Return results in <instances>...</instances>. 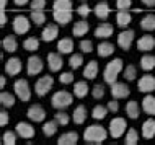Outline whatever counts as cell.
<instances>
[{
	"mask_svg": "<svg viewBox=\"0 0 155 145\" xmlns=\"http://www.w3.org/2000/svg\"><path fill=\"white\" fill-rule=\"evenodd\" d=\"M110 130L104 129L103 126L100 124H91L88 126L85 130H83V140L85 143H90V145H98V143H103L106 140Z\"/></svg>",
	"mask_w": 155,
	"mask_h": 145,
	"instance_id": "obj_1",
	"label": "cell"
},
{
	"mask_svg": "<svg viewBox=\"0 0 155 145\" xmlns=\"http://www.w3.org/2000/svg\"><path fill=\"white\" fill-rule=\"evenodd\" d=\"M124 72V60L116 57V59L110 60L106 64V67L103 70V80L104 83L113 85L114 82H118V77Z\"/></svg>",
	"mask_w": 155,
	"mask_h": 145,
	"instance_id": "obj_2",
	"label": "cell"
},
{
	"mask_svg": "<svg viewBox=\"0 0 155 145\" xmlns=\"http://www.w3.org/2000/svg\"><path fill=\"white\" fill-rule=\"evenodd\" d=\"M74 96H75V95H72L70 92H67V90H59V92H56L52 95L51 106L54 108V109H57V111H64V109H67V108L72 106Z\"/></svg>",
	"mask_w": 155,
	"mask_h": 145,
	"instance_id": "obj_3",
	"label": "cell"
},
{
	"mask_svg": "<svg viewBox=\"0 0 155 145\" xmlns=\"http://www.w3.org/2000/svg\"><path fill=\"white\" fill-rule=\"evenodd\" d=\"M13 93L16 95V98L23 103H28L31 99V88H30V83H28L26 78H18L15 80L13 83Z\"/></svg>",
	"mask_w": 155,
	"mask_h": 145,
	"instance_id": "obj_4",
	"label": "cell"
},
{
	"mask_svg": "<svg viewBox=\"0 0 155 145\" xmlns=\"http://www.w3.org/2000/svg\"><path fill=\"white\" fill-rule=\"evenodd\" d=\"M52 86H54V77L52 75H43V77H39L36 80V83H35V93H36V96H39V98L46 96V95L52 90Z\"/></svg>",
	"mask_w": 155,
	"mask_h": 145,
	"instance_id": "obj_5",
	"label": "cell"
},
{
	"mask_svg": "<svg viewBox=\"0 0 155 145\" xmlns=\"http://www.w3.org/2000/svg\"><path fill=\"white\" fill-rule=\"evenodd\" d=\"M31 18H28V16L25 15H16L13 18V21H12V28H13V33L18 36L21 34H26L28 31H30L31 28Z\"/></svg>",
	"mask_w": 155,
	"mask_h": 145,
	"instance_id": "obj_6",
	"label": "cell"
},
{
	"mask_svg": "<svg viewBox=\"0 0 155 145\" xmlns=\"http://www.w3.org/2000/svg\"><path fill=\"white\" fill-rule=\"evenodd\" d=\"M126 127H127V122H126L124 118H113L110 121V126H108V130H110V135L113 139H119L124 135Z\"/></svg>",
	"mask_w": 155,
	"mask_h": 145,
	"instance_id": "obj_7",
	"label": "cell"
},
{
	"mask_svg": "<svg viewBox=\"0 0 155 145\" xmlns=\"http://www.w3.org/2000/svg\"><path fill=\"white\" fill-rule=\"evenodd\" d=\"M43 69H44L43 57L36 56V54H33V56L28 57V62H26V73H28L30 77L39 75V73L43 72Z\"/></svg>",
	"mask_w": 155,
	"mask_h": 145,
	"instance_id": "obj_8",
	"label": "cell"
},
{
	"mask_svg": "<svg viewBox=\"0 0 155 145\" xmlns=\"http://www.w3.org/2000/svg\"><path fill=\"white\" fill-rule=\"evenodd\" d=\"M134 39H136V31L134 30H123L118 34V46L123 49V51L127 52L132 46Z\"/></svg>",
	"mask_w": 155,
	"mask_h": 145,
	"instance_id": "obj_9",
	"label": "cell"
},
{
	"mask_svg": "<svg viewBox=\"0 0 155 145\" xmlns=\"http://www.w3.org/2000/svg\"><path fill=\"white\" fill-rule=\"evenodd\" d=\"M137 90L140 93H153L155 92V77L150 73H145L139 78V83H137Z\"/></svg>",
	"mask_w": 155,
	"mask_h": 145,
	"instance_id": "obj_10",
	"label": "cell"
},
{
	"mask_svg": "<svg viewBox=\"0 0 155 145\" xmlns=\"http://www.w3.org/2000/svg\"><path fill=\"white\" fill-rule=\"evenodd\" d=\"M15 130H16V134H18V137L26 139V140H31L33 137H35V134H36L35 126L30 124V122H25V121H20L18 124H16Z\"/></svg>",
	"mask_w": 155,
	"mask_h": 145,
	"instance_id": "obj_11",
	"label": "cell"
},
{
	"mask_svg": "<svg viewBox=\"0 0 155 145\" xmlns=\"http://www.w3.org/2000/svg\"><path fill=\"white\" fill-rule=\"evenodd\" d=\"M26 116L31 122H44L46 121V111L41 105H31L26 111Z\"/></svg>",
	"mask_w": 155,
	"mask_h": 145,
	"instance_id": "obj_12",
	"label": "cell"
},
{
	"mask_svg": "<svg viewBox=\"0 0 155 145\" xmlns=\"http://www.w3.org/2000/svg\"><path fill=\"white\" fill-rule=\"evenodd\" d=\"M131 95V88L129 85H126V82H114L111 85V96L116 99H123V98H129Z\"/></svg>",
	"mask_w": 155,
	"mask_h": 145,
	"instance_id": "obj_13",
	"label": "cell"
},
{
	"mask_svg": "<svg viewBox=\"0 0 155 145\" xmlns=\"http://www.w3.org/2000/svg\"><path fill=\"white\" fill-rule=\"evenodd\" d=\"M59 36V24L57 23H48L41 31V39L44 43H52L54 39H57Z\"/></svg>",
	"mask_w": 155,
	"mask_h": 145,
	"instance_id": "obj_14",
	"label": "cell"
},
{
	"mask_svg": "<svg viewBox=\"0 0 155 145\" xmlns=\"http://www.w3.org/2000/svg\"><path fill=\"white\" fill-rule=\"evenodd\" d=\"M23 69V64H21V59L20 57H10L7 62H5V73L8 77H16Z\"/></svg>",
	"mask_w": 155,
	"mask_h": 145,
	"instance_id": "obj_15",
	"label": "cell"
},
{
	"mask_svg": "<svg viewBox=\"0 0 155 145\" xmlns=\"http://www.w3.org/2000/svg\"><path fill=\"white\" fill-rule=\"evenodd\" d=\"M64 67V60H62L61 52H49L48 54V69L51 72H61Z\"/></svg>",
	"mask_w": 155,
	"mask_h": 145,
	"instance_id": "obj_16",
	"label": "cell"
},
{
	"mask_svg": "<svg viewBox=\"0 0 155 145\" xmlns=\"http://www.w3.org/2000/svg\"><path fill=\"white\" fill-rule=\"evenodd\" d=\"M113 33H114L113 24L108 23V21H103L95 28L93 34H95V38H98V39H108L110 36H113Z\"/></svg>",
	"mask_w": 155,
	"mask_h": 145,
	"instance_id": "obj_17",
	"label": "cell"
},
{
	"mask_svg": "<svg viewBox=\"0 0 155 145\" xmlns=\"http://www.w3.org/2000/svg\"><path fill=\"white\" fill-rule=\"evenodd\" d=\"M155 47V38L152 34H144L137 39V49L140 52H150Z\"/></svg>",
	"mask_w": 155,
	"mask_h": 145,
	"instance_id": "obj_18",
	"label": "cell"
},
{
	"mask_svg": "<svg viewBox=\"0 0 155 145\" xmlns=\"http://www.w3.org/2000/svg\"><path fill=\"white\" fill-rule=\"evenodd\" d=\"M72 15H74L72 10H54L52 11V18L56 20V23L61 24V26L69 24L70 20H72Z\"/></svg>",
	"mask_w": 155,
	"mask_h": 145,
	"instance_id": "obj_19",
	"label": "cell"
},
{
	"mask_svg": "<svg viewBox=\"0 0 155 145\" xmlns=\"http://www.w3.org/2000/svg\"><path fill=\"white\" fill-rule=\"evenodd\" d=\"M93 13L98 20H106L108 16H110L111 8H110V5H108L106 0H100V2L96 3V5L93 7Z\"/></svg>",
	"mask_w": 155,
	"mask_h": 145,
	"instance_id": "obj_20",
	"label": "cell"
},
{
	"mask_svg": "<svg viewBox=\"0 0 155 145\" xmlns=\"http://www.w3.org/2000/svg\"><path fill=\"white\" fill-rule=\"evenodd\" d=\"M98 72H100V67H98V62L96 60H90L87 62V65L83 67V78L87 80H95L98 77Z\"/></svg>",
	"mask_w": 155,
	"mask_h": 145,
	"instance_id": "obj_21",
	"label": "cell"
},
{
	"mask_svg": "<svg viewBox=\"0 0 155 145\" xmlns=\"http://www.w3.org/2000/svg\"><path fill=\"white\" fill-rule=\"evenodd\" d=\"M88 31H90V24H88V21H87L85 18L78 20V21L74 24V28H72L74 38H83V36H85Z\"/></svg>",
	"mask_w": 155,
	"mask_h": 145,
	"instance_id": "obj_22",
	"label": "cell"
},
{
	"mask_svg": "<svg viewBox=\"0 0 155 145\" xmlns=\"http://www.w3.org/2000/svg\"><path fill=\"white\" fill-rule=\"evenodd\" d=\"M87 116H88V113H87V106L85 105H78L74 109L72 121H74V124H77V126H82V124L87 121Z\"/></svg>",
	"mask_w": 155,
	"mask_h": 145,
	"instance_id": "obj_23",
	"label": "cell"
},
{
	"mask_svg": "<svg viewBox=\"0 0 155 145\" xmlns=\"http://www.w3.org/2000/svg\"><path fill=\"white\" fill-rule=\"evenodd\" d=\"M131 21H132V15L129 13V10H119L118 13H116V24H118L119 28L126 30V28L131 24Z\"/></svg>",
	"mask_w": 155,
	"mask_h": 145,
	"instance_id": "obj_24",
	"label": "cell"
},
{
	"mask_svg": "<svg viewBox=\"0 0 155 145\" xmlns=\"http://www.w3.org/2000/svg\"><path fill=\"white\" fill-rule=\"evenodd\" d=\"M78 142V134L74 130H67L64 134H61V137L57 139L59 145H75Z\"/></svg>",
	"mask_w": 155,
	"mask_h": 145,
	"instance_id": "obj_25",
	"label": "cell"
},
{
	"mask_svg": "<svg viewBox=\"0 0 155 145\" xmlns=\"http://www.w3.org/2000/svg\"><path fill=\"white\" fill-rule=\"evenodd\" d=\"M88 93H90V88H88V83H87V78L74 83V95H75V98H80L82 99V98H85Z\"/></svg>",
	"mask_w": 155,
	"mask_h": 145,
	"instance_id": "obj_26",
	"label": "cell"
},
{
	"mask_svg": "<svg viewBox=\"0 0 155 145\" xmlns=\"http://www.w3.org/2000/svg\"><path fill=\"white\" fill-rule=\"evenodd\" d=\"M142 111L149 116H155V96L147 93V96L142 99Z\"/></svg>",
	"mask_w": 155,
	"mask_h": 145,
	"instance_id": "obj_27",
	"label": "cell"
},
{
	"mask_svg": "<svg viewBox=\"0 0 155 145\" xmlns=\"http://www.w3.org/2000/svg\"><path fill=\"white\" fill-rule=\"evenodd\" d=\"M57 52L61 54H72L74 52V41L72 38H62L57 41Z\"/></svg>",
	"mask_w": 155,
	"mask_h": 145,
	"instance_id": "obj_28",
	"label": "cell"
},
{
	"mask_svg": "<svg viewBox=\"0 0 155 145\" xmlns=\"http://www.w3.org/2000/svg\"><path fill=\"white\" fill-rule=\"evenodd\" d=\"M142 111V106H139V103L137 101H127V105H126V116H127L129 119H137L139 118Z\"/></svg>",
	"mask_w": 155,
	"mask_h": 145,
	"instance_id": "obj_29",
	"label": "cell"
},
{
	"mask_svg": "<svg viewBox=\"0 0 155 145\" xmlns=\"http://www.w3.org/2000/svg\"><path fill=\"white\" fill-rule=\"evenodd\" d=\"M2 47H3V51H5V52H10V54L15 52L16 49H18V41H16L15 34L5 36L3 41H2Z\"/></svg>",
	"mask_w": 155,
	"mask_h": 145,
	"instance_id": "obj_30",
	"label": "cell"
},
{
	"mask_svg": "<svg viewBox=\"0 0 155 145\" xmlns=\"http://www.w3.org/2000/svg\"><path fill=\"white\" fill-rule=\"evenodd\" d=\"M140 69L145 70V72H152L155 69V56L153 54L145 52L144 56L140 57Z\"/></svg>",
	"mask_w": 155,
	"mask_h": 145,
	"instance_id": "obj_31",
	"label": "cell"
},
{
	"mask_svg": "<svg viewBox=\"0 0 155 145\" xmlns=\"http://www.w3.org/2000/svg\"><path fill=\"white\" fill-rule=\"evenodd\" d=\"M96 52H98L100 57L106 59V57H110V56H113V54H114V46H113L111 43H108V41H103V43L98 44Z\"/></svg>",
	"mask_w": 155,
	"mask_h": 145,
	"instance_id": "obj_32",
	"label": "cell"
},
{
	"mask_svg": "<svg viewBox=\"0 0 155 145\" xmlns=\"http://www.w3.org/2000/svg\"><path fill=\"white\" fill-rule=\"evenodd\" d=\"M57 129H59V124L57 121L54 119V121H44L43 122V134L44 137H54V135L57 134Z\"/></svg>",
	"mask_w": 155,
	"mask_h": 145,
	"instance_id": "obj_33",
	"label": "cell"
},
{
	"mask_svg": "<svg viewBox=\"0 0 155 145\" xmlns=\"http://www.w3.org/2000/svg\"><path fill=\"white\" fill-rule=\"evenodd\" d=\"M142 137H144V139L155 137V119L149 118L147 121L142 124Z\"/></svg>",
	"mask_w": 155,
	"mask_h": 145,
	"instance_id": "obj_34",
	"label": "cell"
},
{
	"mask_svg": "<svg viewBox=\"0 0 155 145\" xmlns=\"http://www.w3.org/2000/svg\"><path fill=\"white\" fill-rule=\"evenodd\" d=\"M15 101H16V95L15 93H10V92H2L0 93V105L2 108H13L15 106Z\"/></svg>",
	"mask_w": 155,
	"mask_h": 145,
	"instance_id": "obj_35",
	"label": "cell"
},
{
	"mask_svg": "<svg viewBox=\"0 0 155 145\" xmlns=\"http://www.w3.org/2000/svg\"><path fill=\"white\" fill-rule=\"evenodd\" d=\"M140 28L144 31H155V15L153 13H149V15H145L144 18L140 20Z\"/></svg>",
	"mask_w": 155,
	"mask_h": 145,
	"instance_id": "obj_36",
	"label": "cell"
},
{
	"mask_svg": "<svg viewBox=\"0 0 155 145\" xmlns=\"http://www.w3.org/2000/svg\"><path fill=\"white\" fill-rule=\"evenodd\" d=\"M110 113V109H108V106H103V105H96L93 109H91V118L96 119V121H101L104 119Z\"/></svg>",
	"mask_w": 155,
	"mask_h": 145,
	"instance_id": "obj_37",
	"label": "cell"
},
{
	"mask_svg": "<svg viewBox=\"0 0 155 145\" xmlns=\"http://www.w3.org/2000/svg\"><path fill=\"white\" fill-rule=\"evenodd\" d=\"M23 49L28 52H36L39 49V39L35 38V36H30L23 41Z\"/></svg>",
	"mask_w": 155,
	"mask_h": 145,
	"instance_id": "obj_38",
	"label": "cell"
},
{
	"mask_svg": "<svg viewBox=\"0 0 155 145\" xmlns=\"http://www.w3.org/2000/svg\"><path fill=\"white\" fill-rule=\"evenodd\" d=\"M31 21L35 23V26H43L46 23V13L44 10H31V15H30Z\"/></svg>",
	"mask_w": 155,
	"mask_h": 145,
	"instance_id": "obj_39",
	"label": "cell"
},
{
	"mask_svg": "<svg viewBox=\"0 0 155 145\" xmlns=\"http://www.w3.org/2000/svg\"><path fill=\"white\" fill-rule=\"evenodd\" d=\"M123 77H124L126 82H134L137 78V67H136V65H132V64L126 65L124 72H123Z\"/></svg>",
	"mask_w": 155,
	"mask_h": 145,
	"instance_id": "obj_40",
	"label": "cell"
},
{
	"mask_svg": "<svg viewBox=\"0 0 155 145\" xmlns=\"http://www.w3.org/2000/svg\"><path fill=\"white\" fill-rule=\"evenodd\" d=\"M83 65V56L82 54H70L69 57V67L72 70H77Z\"/></svg>",
	"mask_w": 155,
	"mask_h": 145,
	"instance_id": "obj_41",
	"label": "cell"
},
{
	"mask_svg": "<svg viewBox=\"0 0 155 145\" xmlns=\"http://www.w3.org/2000/svg\"><path fill=\"white\" fill-rule=\"evenodd\" d=\"M124 143L126 145H137L139 143V132H137L136 129H129L127 132H126Z\"/></svg>",
	"mask_w": 155,
	"mask_h": 145,
	"instance_id": "obj_42",
	"label": "cell"
},
{
	"mask_svg": "<svg viewBox=\"0 0 155 145\" xmlns=\"http://www.w3.org/2000/svg\"><path fill=\"white\" fill-rule=\"evenodd\" d=\"M54 119H56L57 121V124H59V126H69V122H70V116L65 113V109L64 111H57L56 113V116H54Z\"/></svg>",
	"mask_w": 155,
	"mask_h": 145,
	"instance_id": "obj_43",
	"label": "cell"
},
{
	"mask_svg": "<svg viewBox=\"0 0 155 145\" xmlns=\"http://www.w3.org/2000/svg\"><path fill=\"white\" fill-rule=\"evenodd\" d=\"M104 93H106V88H104L103 83H96V85H93V88H91V96L95 99L104 98Z\"/></svg>",
	"mask_w": 155,
	"mask_h": 145,
	"instance_id": "obj_44",
	"label": "cell"
},
{
	"mask_svg": "<svg viewBox=\"0 0 155 145\" xmlns=\"http://www.w3.org/2000/svg\"><path fill=\"white\" fill-rule=\"evenodd\" d=\"M16 130H7V132H3V139H2V142L5 143V145H15L16 143Z\"/></svg>",
	"mask_w": 155,
	"mask_h": 145,
	"instance_id": "obj_45",
	"label": "cell"
},
{
	"mask_svg": "<svg viewBox=\"0 0 155 145\" xmlns=\"http://www.w3.org/2000/svg\"><path fill=\"white\" fill-rule=\"evenodd\" d=\"M54 10H72V0H54Z\"/></svg>",
	"mask_w": 155,
	"mask_h": 145,
	"instance_id": "obj_46",
	"label": "cell"
},
{
	"mask_svg": "<svg viewBox=\"0 0 155 145\" xmlns=\"http://www.w3.org/2000/svg\"><path fill=\"white\" fill-rule=\"evenodd\" d=\"M78 47H80V51L83 54H90L93 51V43H91L90 39H82L80 44H78Z\"/></svg>",
	"mask_w": 155,
	"mask_h": 145,
	"instance_id": "obj_47",
	"label": "cell"
},
{
	"mask_svg": "<svg viewBox=\"0 0 155 145\" xmlns=\"http://www.w3.org/2000/svg\"><path fill=\"white\" fill-rule=\"evenodd\" d=\"M59 82L62 85H70L74 83V72H62L59 77Z\"/></svg>",
	"mask_w": 155,
	"mask_h": 145,
	"instance_id": "obj_48",
	"label": "cell"
},
{
	"mask_svg": "<svg viewBox=\"0 0 155 145\" xmlns=\"http://www.w3.org/2000/svg\"><path fill=\"white\" fill-rule=\"evenodd\" d=\"M90 11H91V8L88 7L87 2H82V5H78V8H77V13L80 15L82 18H87V16L90 15Z\"/></svg>",
	"mask_w": 155,
	"mask_h": 145,
	"instance_id": "obj_49",
	"label": "cell"
},
{
	"mask_svg": "<svg viewBox=\"0 0 155 145\" xmlns=\"http://www.w3.org/2000/svg\"><path fill=\"white\" fill-rule=\"evenodd\" d=\"M44 7H46V0H31L30 2L31 10H44Z\"/></svg>",
	"mask_w": 155,
	"mask_h": 145,
	"instance_id": "obj_50",
	"label": "cell"
},
{
	"mask_svg": "<svg viewBox=\"0 0 155 145\" xmlns=\"http://www.w3.org/2000/svg\"><path fill=\"white\" fill-rule=\"evenodd\" d=\"M118 10H129L132 7V0H116Z\"/></svg>",
	"mask_w": 155,
	"mask_h": 145,
	"instance_id": "obj_51",
	"label": "cell"
},
{
	"mask_svg": "<svg viewBox=\"0 0 155 145\" xmlns=\"http://www.w3.org/2000/svg\"><path fill=\"white\" fill-rule=\"evenodd\" d=\"M108 109H110V113H118L119 111V101L116 98H113L111 101H108Z\"/></svg>",
	"mask_w": 155,
	"mask_h": 145,
	"instance_id": "obj_52",
	"label": "cell"
},
{
	"mask_svg": "<svg viewBox=\"0 0 155 145\" xmlns=\"http://www.w3.org/2000/svg\"><path fill=\"white\" fill-rule=\"evenodd\" d=\"M8 121H10V116H8L7 111H0V126L2 127H5Z\"/></svg>",
	"mask_w": 155,
	"mask_h": 145,
	"instance_id": "obj_53",
	"label": "cell"
},
{
	"mask_svg": "<svg viewBox=\"0 0 155 145\" xmlns=\"http://www.w3.org/2000/svg\"><path fill=\"white\" fill-rule=\"evenodd\" d=\"M30 2H31V0H13V3L16 7H25L26 3H30Z\"/></svg>",
	"mask_w": 155,
	"mask_h": 145,
	"instance_id": "obj_54",
	"label": "cell"
},
{
	"mask_svg": "<svg viewBox=\"0 0 155 145\" xmlns=\"http://www.w3.org/2000/svg\"><path fill=\"white\" fill-rule=\"evenodd\" d=\"M0 13H2V15H0V24L5 26V24H7V13H5V11H0Z\"/></svg>",
	"mask_w": 155,
	"mask_h": 145,
	"instance_id": "obj_55",
	"label": "cell"
},
{
	"mask_svg": "<svg viewBox=\"0 0 155 145\" xmlns=\"http://www.w3.org/2000/svg\"><path fill=\"white\" fill-rule=\"evenodd\" d=\"M145 7H155V0H140Z\"/></svg>",
	"mask_w": 155,
	"mask_h": 145,
	"instance_id": "obj_56",
	"label": "cell"
},
{
	"mask_svg": "<svg viewBox=\"0 0 155 145\" xmlns=\"http://www.w3.org/2000/svg\"><path fill=\"white\" fill-rule=\"evenodd\" d=\"M5 85H7V77L3 75V77H0V88H5Z\"/></svg>",
	"mask_w": 155,
	"mask_h": 145,
	"instance_id": "obj_57",
	"label": "cell"
},
{
	"mask_svg": "<svg viewBox=\"0 0 155 145\" xmlns=\"http://www.w3.org/2000/svg\"><path fill=\"white\" fill-rule=\"evenodd\" d=\"M7 10V0H0V11Z\"/></svg>",
	"mask_w": 155,
	"mask_h": 145,
	"instance_id": "obj_58",
	"label": "cell"
},
{
	"mask_svg": "<svg viewBox=\"0 0 155 145\" xmlns=\"http://www.w3.org/2000/svg\"><path fill=\"white\" fill-rule=\"evenodd\" d=\"M78 2H88V0H78Z\"/></svg>",
	"mask_w": 155,
	"mask_h": 145,
	"instance_id": "obj_59",
	"label": "cell"
}]
</instances>
